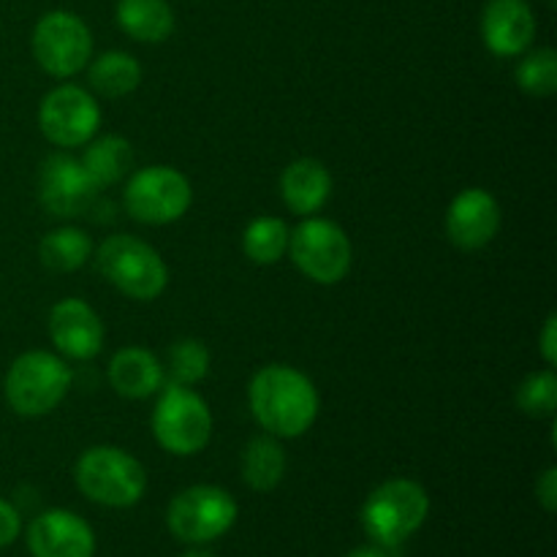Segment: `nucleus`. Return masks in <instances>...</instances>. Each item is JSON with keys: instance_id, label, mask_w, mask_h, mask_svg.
<instances>
[{"instance_id": "nucleus-9", "label": "nucleus", "mask_w": 557, "mask_h": 557, "mask_svg": "<svg viewBox=\"0 0 557 557\" xmlns=\"http://www.w3.org/2000/svg\"><path fill=\"white\" fill-rule=\"evenodd\" d=\"M194 201L188 177L172 166H145L125 185V210L147 226L180 221Z\"/></svg>"}, {"instance_id": "nucleus-21", "label": "nucleus", "mask_w": 557, "mask_h": 557, "mask_svg": "<svg viewBox=\"0 0 557 557\" xmlns=\"http://www.w3.org/2000/svg\"><path fill=\"white\" fill-rule=\"evenodd\" d=\"M286 476V451L275 435L248 441L243 451V479L256 493H270Z\"/></svg>"}, {"instance_id": "nucleus-17", "label": "nucleus", "mask_w": 557, "mask_h": 557, "mask_svg": "<svg viewBox=\"0 0 557 557\" xmlns=\"http://www.w3.org/2000/svg\"><path fill=\"white\" fill-rule=\"evenodd\" d=\"M163 379H166V370H163L161 359L147 348H123L109 362V384L128 400H145V397L161 392Z\"/></svg>"}, {"instance_id": "nucleus-10", "label": "nucleus", "mask_w": 557, "mask_h": 557, "mask_svg": "<svg viewBox=\"0 0 557 557\" xmlns=\"http://www.w3.org/2000/svg\"><path fill=\"white\" fill-rule=\"evenodd\" d=\"M33 54L47 74L65 79L79 74L92 54V36L71 11H49L33 30Z\"/></svg>"}, {"instance_id": "nucleus-3", "label": "nucleus", "mask_w": 557, "mask_h": 557, "mask_svg": "<svg viewBox=\"0 0 557 557\" xmlns=\"http://www.w3.org/2000/svg\"><path fill=\"white\" fill-rule=\"evenodd\" d=\"M76 487L92 504L128 509L147 490V473L134 455L117 446H92L76 460Z\"/></svg>"}, {"instance_id": "nucleus-27", "label": "nucleus", "mask_w": 557, "mask_h": 557, "mask_svg": "<svg viewBox=\"0 0 557 557\" xmlns=\"http://www.w3.org/2000/svg\"><path fill=\"white\" fill-rule=\"evenodd\" d=\"M517 406L522 413L533 419L555 417L557 411V375L553 370H542V373H531L517 389Z\"/></svg>"}, {"instance_id": "nucleus-1", "label": "nucleus", "mask_w": 557, "mask_h": 557, "mask_svg": "<svg viewBox=\"0 0 557 557\" xmlns=\"http://www.w3.org/2000/svg\"><path fill=\"white\" fill-rule=\"evenodd\" d=\"M256 422L275 438H299L319 419V392L313 381L288 364H267L248 386Z\"/></svg>"}, {"instance_id": "nucleus-25", "label": "nucleus", "mask_w": 557, "mask_h": 557, "mask_svg": "<svg viewBox=\"0 0 557 557\" xmlns=\"http://www.w3.org/2000/svg\"><path fill=\"white\" fill-rule=\"evenodd\" d=\"M169 384L177 386H194L207 379L210 373V351L201 341L185 337L169 348Z\"/></svg>"}, {"instance_id": "nucleus-6", "label": "nucleus", "mask_w": 557, "mask_h": 557, "mask_svg": "<svg viewBox=\"0 0 557 557\" xmlns=\"http://www.w3.org/2000/svg\"><path fill=\"white\" fill-rule=\"evenodd\" d=\"M152 435L169 455H199L212 438L210 408L190 386H161V397L152 411Z\"/></svg>"}, {"instance_id": "nucleus-12", "label": "nucleus", "mask_w": 557, "mask_h": 557, "mask_svg": "<svg viewBox=\"0 0 557 557\" xmlns=\"http://www.w3.org/2000/svg\"><path fill=\"white\" fill-rule=\"evenodd\" d=\"M96 183L82 161L71 156H49L38 174V199L58 218H76L96 199Z\"/></svg>"}, {"instance_id": "nucleus-7", "label": "nucleus", "mask_w": 557, "mask_h": 557, "mask_svg": "<svg viewBox=\"0 0 557 557\" xmlns=\"http://www.w3.org/2000/svg\"><path fill=\"white\" fill-rule=\"evenodd\" d=\"M288 256L305 277L319 286H335L351 270V243L337 223L305 218L288 237Z\"/></svg>"}, {"instance_id": "nucleus-14", "label": "nucleus", "mask_w": 557, "mask_h": 557, "mask_svg": "<svg viewBox=\"0 0 557 557\" xmlns=\"http://www.w3.org/2000/svg\"><path fill=\"white\" fill-rule=\"evenodd\" d=\"M500 228V207L484 188H466L446 212V234L460 250H479L495 239Z\"/></svg>"}, {"instance_id": "nucleus-11", "label": "nucleus", "mask_w": 557, "mask_h": 557, "mask_svg": "<svg viewBox=\"0 0 557 557\" xmlns=\"http://www.w3.org/2000/svg\"><path fill=\"white\" fill-rule=\"evenodd\" d=\"M38 125L44 136L58 147H82L96 136L101 125V109L87 90L76 85H60L38 107Z\"/></svg>"}, {"instance_id": "nucleus-26", "label": "nucleus", "mask_w": 557, "mask_h": 557, "mask_svg": "<svg viewBox=\"0 0 557 557\" xmlns=\"http://www.w3.org/2000/svg\"><path fill=\"white\" fill-rule=\"evenodd\" d=\"M517 85L533 98H549L557 90V54L542 47L528 52L517 65Z\"/></svg>"}, {"instance_id": "nucleus-24", "label": "nucleus", "mask_w": 557, "mask_h": 557, "mask_svg": "<svg viewBox=\"0 0 557 557\" xmlns=\"http://www.w3.org/2000/svg\"><path fill=\"white\" fill-rule=\"evenodd\" d=\"M288 237H292V228L281 218H256L243 234L245 256L256 264H275L288 253Z\"/></svg>"}, {"instance_id": "nucleus-23", "label": "nucleus", "mask_w": 557, "mask_h": 557, "mask_svg": "<svg viewBox=\"0 0 557 557\" xmlns=\"http://www.w3.org/2000/svg\"><path fill=\"white\" fill-rule=\"evenodd\" d=\"M92 243L82 228L65 226L54 228L38 245V256H41V264L49 272H74L90 259Z\"/></svg>"}, {"instance_id": "nucleus-16", "label": "nucleus", "mask_w": 557, "mask_h": 557, "mask_svg": "<svg viewBox=\"0 0 557 557\" xmlns=\"http://www.w3.org/2000/svg\"><path fill=\"white\" fill-rule=\"evenodd\" d=\"M484 47L498 58L528 52L536 38V16L528 0H487L482 11Z\"/></svg>"}, {"instance_id": "nucleus-8", "label": "nucleus", "mask_w": 557, "mask_h": 557, "mask_svg": "<svg viewBox=\"0 0 557 557\" xmlns=\"http://www.w3.org/2000/svg\"><path fill=\"white\" fill-rule=\"evenodd\" d=\"M237 522V500L221 487L196 484L174 495L166 511V525L174 539L185 544H210L232 531Z\"/></svg>"}, {"instance_id": "nucleus-15", "label": "nucleus", "mask_w": 557, "mask_h": 557, "mask_svg": "<svg viewBox=\"0 0 557 557\" xmlns=\"http://www.w3.org/2000/svg\"><path fill=\"white\" fill-rule=\"evenodd\" d=\"M49 337L63 357L87 362L103 348V324L85 299H63L49 313Z\"/></svg>"}, {"instance_id": "nucleus-2", "label": "nucleus", "mask_w": 557, "mask_h": 557, "mask_svg": "<svg viewBox=\"0 0 557 557\" xmlns=\"http://www.w3.org/2000/svg\"><path fill=\"white\" fill-rule=\"evenodd\" d=\"M428 515V490L411 479H392L368 495L362 506V528L379 547L395 549L424 525Z\"/></svg>"}, {"instance_id": "nucleus-18", "label": "nucleus", "mask_w": 557, "mask_h": 557, "mask_svg": "<svg viewBox=\"0 0 557 557\" xmlns=\"http://www.w3.org/2000/svg\"><path fill=\"white\" fill-rule=\"evenodd\" d=\"M281 194L294 215L310 218L326 205L332 194V177L326 166L313 158H299L288 163L281 177Z\"/></svg>"}, {"instance_id": "nucleus-13", "label": "nucleus", "mask_w": 557, "mask_h": 557, "mask_svg": "<svg viewBox=\"0 0 557 557\" xmlns=\"http://www.w3.org/2000/svg\"><path fill=\"white\" fill-rule=\"evenodd\" d=\"M27 549L33 557H92L96 536L79 515L52 509L27 525Z\"/></svg>"}, {"instance_id": "nucleus-32", "label": "nucleus", "mask_w": 557, "mask_h": 557, "mask_svg": "<svg viewBox=\"0 0 557 557\" xmlns=\"http://www.w3.org/2000/svg\"><path fill=\"white\" fill-rule=\"evenodd\" d=\"M183 557H215V555L207 553V549H188Z\"/></svg>"}, {"instance_id": "nucleus-28", "label": "nucleus", "mask_w": 557, "mask_h": 557, "mask_svg": "<svg viewBox=\"0 0 557 557\" xmlns=\"http://www.w3.org/2000/svg\"><path fill=\"white\" fill-rule=\"evenodd\" d=\"M20 531H22L20 511H16L9 500L0 498V549L14 544V539L20 536Z\"/></svg>"}, {"instance_id": "nucleus-19", "label": "nucleus", "mask_w": 557, "mask_h": 557, "mask_svg": "<svg viewBox=\"0 0 557 557\" xmlns=\"http://www.w3.org/2000/svg\"><path fill=\"white\" fill-rule=\"evenodd\" d=\"M117 25L128 38L161 44L174 33V11L166 0H117Z\"/></svg>"}, {"instance_id": "nucleus-22", "label": "nucleus", "mask_w": 557, "mask_h": 557, "mask_svg": "<svg viewBox=\"0 0 557 557\" xmlns=\"http://www.w3.org/2000/svg\"><path fill=\"white\" fill-rule=\"evenodd\" d=\"M141 82V65L134 54L128 52H103L101 58L92 60L90 65V85L92 90L101 92L103 98H123L134 92Z\"/></svg>"}, {"instance_id": "nucleus-30", "label": "nucleus", "mask_w": 557, "mask_h": 557, "mask_svg": "<svg viewBox=\"0 0 557 557\" xmlns=\"http://www.w3.org/2000/svg\"><path fill=\"white\" fill-rule=\"evenodd\" d=\"M542 357H544V362L549 364V368H555V362H557V319H555V315H549L547 324H544Z\"/></svg>"}, {"instance_id": "nucleus-29", "label": "nucleus", "mask_w": 557, "mask_h": 557, "mask_svg": "<svg viewBox=\"0 0 557 557\" xmlns=\"http://www.w3.org/2000/svg\"><path fill=\"white\" fill-rule=\"evenodd\" d=\"M536 495H539V500H542L544 509L555 511V506H557V471L555 468H547V471H544V476L539 479Z\"/></svg>"}, {"instance_id": "nucleus-33", "label": "nucleus", "mask_w": 557, "mask_h": 557, "mask_svg": "<svg viewBox=\"0 0 557 557\" xmlns=\"http://www.w3.org/2000/svg\"><path fill=\"white\" fill-rule=\"evenodd\" d=\"M549 3H553V5H555V0H549Z\"/></svg>"}, {"instance_id": "nucleus-4", "label": "nucleus", "mask_w": 557, "mask_h": 557, "mask_svg": "<svg viewBox=\"0 0 557 557\" xmlns=\"http://www.w3.org/2000/svg\"><path fill=\"white\" fill-rule=\"evenodd\" d=\"M96 267L117 292L141 302L161 297L169 283V270L158 250L131 234L103 239L96 253Z\"/></svg>"}, {"instance_id": "nucleus-20", "label": "nucleus", "mask_w": 557, "mask_h": 557, "mask_svg": "<svg viewBox=\"0 0 557 557\" xmlns=\"http://www.w3.org/2000/svg\"><path fill=\"white\" fill-rule=\"evenodd\" d=\"M85 158H82V166L90 174V180L96 183V188H109V185H117L120 180L128 177L131 169H134V147L123 136H101V139L87 141Z\"/></svg>"}, {"instance_id": "nucleus-5", "label": "nucleus", "mask_w": 557, "mask_h": 557, "mask_svg": "<svg viewBox=\"0 0 557 557\" xmlns=\"http://www.w3.org/2000/svg\"><path fill=\"white\" fill-rule=\"evenodd\" d=\"M71 368L49 351H27L5 373V400L20 417H47L71 389Z\"/></svg>"}, {"instance_id": "nucleus-31", "label": "nucleus", "mask_w": 557, "mask_h": 557, "mask_svg": "<svg viewBox=\"0 0 557 557\" xmlns=\"http://www.w3.org/2000/svg\"><path fill=\"white\" fill-rule=\"evenodd\" d=\"M389 553H392V549L379 547V544H370V547L354 549V553H348L346 557H392Z\"/></svg>"}]
</instances>
